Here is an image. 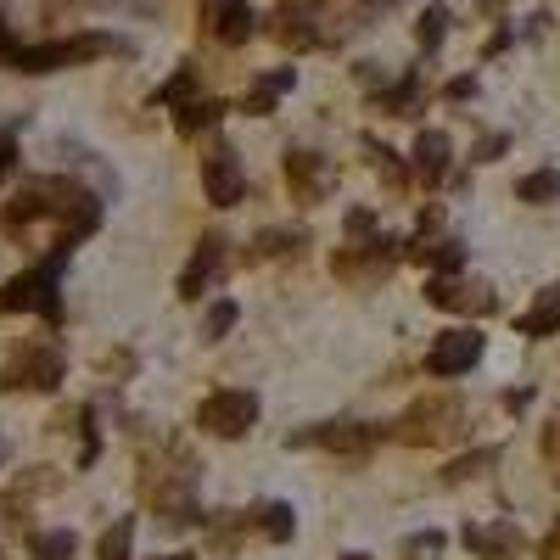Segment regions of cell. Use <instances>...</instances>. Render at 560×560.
Wrapping results in <instances>:
<instances>
[{"label":"cell","mask_w":560,"mask_h":560,"mask_svg":"<svg viewBox=\"0 0 560 560\" xmlns=\"http://www.w3.org/2000/svg\"><path fill=\"white\" fill-rule=\"evenodd\" d=\"M482 359V336L476 331H443L432 342V353H426V370H432V376H460V370H471V364Z\"/></svg>","instance_id":"obj_9"},{"label":"cell","mask_w":560,"mask_h":560,"mask_svg":"<svg viewBox=\"0 0 560 560\" xmlns=\"http://www.w3.org/2000/svg\"><path fill=\"white\" fill-rule=\"evenodd\" d=\"M79 538L73 532H34V560H73Z\"/></svg>","instance_id":"obj_22"},{"label":"cell","mask_w":560,"mask_h":560,"mask_svg":"<svg viewBox=\"0 0 560 560\" xmlns=\"http://www.w3.org/2000/svg\"><path fill=\"white\" fill-rule=\"evenodd\" d=\"M269 23H275L269 34H275L280 45H292V51H308V45L325 40V28H314V23H320V12H314V6H280Z\"/></svg>","instance_id":"obj_11"},{"label":"cell","mask_w":560,"mask_h":560,"mask_svg":"<svg viewBox=\"0 0 560 560\" xmlns=\"http://www.w3.org/2000/svg\"><path fill=\"white\" fill-rule=\"evenodd\" d=\"M252 420H258V398L247 387H224L213 398H202V409H196V426L213 437H247Z\"/></svg>","instance_id":"obj_4"},{"label":"cell","mask_w":560,"mask_h":560,"mask_svg":"<svg viewBox=\"0 0 560 560\" xmlns=\"http://www.w3.org/2000/svg\"><path fill=\"white\" fill-rule=\"evenodd\" d=\"M443 28H448V12H443V6H426L420 23H415V40L426 45V51H437V45H443Z\"/></svg>","instance_id":"obj_24"},{"label":"cell","mask_w":560,"mask_h":560,"mask_svg":"<svg viewBox=\"0 0 560 560\" xmlns=\"http://www.w3.org/2000/svg\"><path fill=\"white\" fill-rule=\"evenodd\" d=\"M364 152H370V163H376V174L387 185H404V163H398V152L392 146H376V140H364Z\"/></svg>","instance_id":"obj_26"},{"label":"cell","mask_w":560,"mask_h":560,"mask_svg":"<svg viewBox=\"0 0 560 560\" xmlns=\"http://www.w3.org/2000/svg\"><path fill=\"white\" fill-rule=\"evenodd\" d=\"M258 527H264V538H275V544H286L297 532V516H292V504H264L258 510Z\"/></svg>","instance_id":"obj_19"},{"label":"cell","mask_w":560,"mask_h":560,"mask_svg":"<svg viewBox=\"0 0 560 560\" xmlns=\"http://www.w3.org/2000/svg\"><path fill=\"white\" fill-rule=\"evenodd\" d=\"M544 454H549V465H555V476H560V420L544 432Z\"/></svg>","instance_id":"obj_32"},{"label":"cell","mask_w":560,"mask_h":560,"mask_svg":"<svg viewBox=\"0 0 560 560\" xmlns=\"http://www.w3.org/2000/svg\"><path fill=\"white\" fill-rule=\"evenodd\" d=\"M516 331L521 336H555L560 331V286H544V292H538V303L516 320Z\"/></svg>","instance_id":"obj_16"},{"label":"cell","mask_w":560,"mask_h":560,"mask_svg":"<svg viewBox=\"0 0 560 560\" xmlns=\"http://www.w3.org/2000/svg\"><path fill=\"white\" fill-rule=\"evenodd\" d=\"M219 264H224V241L219 236H202V241H196V252H191V264H185V275H180V297H185V303L202 297V286L219 275Z\"/></svg>","instance_id":"obj_12"},{"label":"cell","mask_w":560,"mask_h":560,"mask_svg":"<svg viewBox=\"0 0 560 560\" xmlns=\"http://www.w3.org/2000/svg\"><path fill=\"white\" fill-rule=\"evenodd\" d=\"M129 538H135V521H112L107 538H101V560H129Z\"/></svg>","instance_id":"obj_25"},{"label":"cell","mask_w":560,"mask_h":560,"mask_svg":"<svg viewBox=\"0 0 560 560\" xmlns=\"http://www.w3.org/2000/svg\"><path fill=\"white\" fill-rule=\"evenodd\" d=\"M398 555H404V560H437V555H443V532H409Z\"/></svg>","instance_id":"obj_27"},{"label":"cell","mask_w":560,"mask_h":560,"mask_svg":"<svg viewBox=\"0 0 560 560\" xmlns=\"http://www.w3.org/2000/svg\"><path fill=\"white\" fill-rule=\"evenodd\" d=\"M465 96H476V79H454V84H448V101H465Z\"/></svg>","instance_id":"obj_34"},{"label":"cell","mask_w":560,"mask_h":560,"mask_svg":"<svg viewBox=\"0 0 560 560\" xmlns=\"http://www.w3.org/2000/svg\"><path fill=\"white\" fill-rule=\"evenodd\" d=\"M370 230H376V213H370V208H353V213H348V236L370 241Z\"/></svg>","instance_id":"obj_30"},{"label":"cell","mask_w":560,"mask_h":560,"mask_svg":"<svg viewBox=\"0 0 560 560\" xmlns=\"http://www.w3.org/2000/svg\"><path fill=\"white\" fill-rule=\"evenodd\" d=\"M521 202H549V196H560V168H538V174H527V180L516 185Z\"/></svg>","instance_id":"obj_21"},{"label":"cell","mask_w":560,"mask_h":560,"mask_svg":"<svg viewBox=\"0 0 560 560\" xmlns=\"http://www.w3.org/2000/svg\"><path fill=\"white\" fill-rule=\"evenodd\" d=\"M112 51H124L112 34H79V40H51V45H12L6 28H0V56H6L17 73H56V68H73V62H90V56H112Z\"/></svg>","instance_id":"obj_1"},{"label":"cell","mask_w":560,"mask_h":560,"mask_svg":"<svg viewBox=\"0 0 560 560\" xmlns=\"http://www.w3.org/2000/svg\"><path fill=\"white\" fill-rule=\"evenodd\" d=\"M12 163H17V140H12V129H0V180L12 174Z\"/></svg>","instance_id":"obj_31"},{"label":"cell","mask_w":560,"mask_h":560,"mask_svg":"<svg viewBox=\"0 0 560 560\" xmlns=\"http://www.w3.org/2000/svg\"><path fill=\"white\" fill-rule=\"evenodd\" d=\"M544 560H560V527H555V532H549V538H544Z\"/></svg>","instance_id":"obj_35"},{"label":"cell","mask_w":560,"mask_h":560,"mask_svg":"<svg viewBox=\"0 0 560 560\" xmlns=\"http://www.w3.org/2000/svg\"><path fill=\"white\" fill-rule=\"evenodd\" d=\"M426 303L432 308H448V314H493L499 308V297L482 286V280H454V275H432L426 280Z\"/></svg>","instance_id":"obj_7"},{"label":"cell","mask_w":560,"mask_h":560,"mask_svg":"<svg viewBox=\"0 0 560 560\" xmlns=\"http://www.w3.org/2000/svg\"><path fill=\"white\" fill-rule=\"evenodd\" d=\"M241 320V308L230 303V297H219V303L208 308V320H202V336H208V342H219V336H230V325Z\"/></svg>","instance_id":"obj_23"},{"label":"cell","mask_w":560,"mask_h":560,"mask_svg":"<svg viewBox=\"0 0 560 560\" xmlns=\"http://www.w3.org/2000/svg\"><path fill=\"white\" fill-rule=\"evenodd\" d=\"M191 90H196V73L185 68V73H174V79H168L163 90H157V101H163V107H185V101H196Z\"/></svg>","instance_id":"obj_28"},{"label":"cell","mask_w":560,"mask_h":560,"mask_svg":"<svg viewBox=\"0 0 560 560\" xmlns=\"http://www.w3.org/2000/svg\"><path fill=\"white\" fill-rule=\"evenodd\" d=\"M415 174L426 185H437L448 174V135H443V129H420V140H415Z\"/></svg>","instance_id":"obj_14"},{"label":"cell","mask_w":560,"mask_h":560,"mask_svg":"<svg viewBox=\"0 0 560 560\" xmlns=\"http://www.w3.org/2000/svg\"><path fill=\"white\" fill-rule=\"evenodd\" d=\"M0 454H6V448H0Z\"/></svg>","instance_id":"obj_37"},{"label":"cell","mask_w":560,"mask_h":560,"mask_svg":"<svg viewBox=\"0 0 560 560\" xmlns=\"http://www.w3.org/2000/svg\"><path fill=\"white\" fill-rule=\"evenodd\" d=\"M499 152H504V135H488L482 146H476V163H493Z\"/></svg>","instance_id":"obj_33"},{"label":"cell","mask_w":560,"mask_h":560,"mask_svg":"<svg viewBox=\"0 0 560 560\" xmlns=\"http://www.w3.org/2000/svg\"><path fill=\"white\" fill-rule=\"evenodd\" d=\"M460 398H448V392H426V398H415V404L404 409V415L392 420V437L409 448H437L448 443V437H460Z\"/></svg>","instance_id":"obj_2"},{"label":"cell","mask_w":560,"mask_h":560,"mask_svg":"<svg viewBox=\"0 0 560 560\" xmlns=\"http://www.w3.org/2000/svg\"><path fill=\"white\" fill-rule=\"evenodd\" d=\"M465 549H471L476 560H516V555H521V527H516V521L465 527Z\"/></svg>","instance_id":"obj_10"},{"label":"cell","mask_w":560,"mask_h":560,"mask_svg":"<svg viewBox=\"0 0 560 560\" xmlns=\"http://www.w3.org/2000/svg\"><path fill=\"white\" fill-rule=\"evenodd\" d=\"M252 23H258V12H252L247 0H224L219 12H213V40L241 45V40H252Z\"/></svg>","instance_id":"obj_15"},{"label":"cell","mask_w":560,"mask_h":560,"mask_svg":"<svg viewBox=\"0 0 560 560\" xmlns=\"http://www.w3.org/2000/svg\"><path fill=\"white\" fill-rule=\"evenodd\" d=\"M286 180H292V191L303 196V202H320L325 185H331V168L314 152H286Z\"/></svg>","instance_id":"obj_13"},{"label":"cell","mask_w":560,"mask_h":560,"mask_svg":"<svg viewBox=\"0 0 560 560\" xmlns=\"http://www.w3.org/2000/svg\"><path fill=\"white\" fill-rule=\"evenodd\" d=\"M303 247V230H264V236L252 241V264H264V258H280V252H297Z\"/></svg>","instance_id":"obj_18"},{"label":"cell","mask_w":560,"mask_h":560,"mask_svg":"<svg viewBox=\"0 0 560 560\" xmlns=\"http://www.w3.org/2000/svg\"><path fill=\"white\" fill-rule=\"evenodd\" d=\"M163 560H191V555H163Z\"/></svg>","instance_id":"obj_36"},{"label":"cell","mask_w":560,"mask_h":560,"mask_svg":"<svg viewBox=\"0 0 560 560\" xmlns=\"http://www.w3.org/2000/svg\"><path fill=\"white\" fill-rule=\"evenodd\" d=\"M370 443H376V432L359 426V420H325V426H308V432L286 437V448H331V454H364Z\"/></svg>","instance_id":"obj_8"},{"label":"cell","mask_w":560,"mask_h":560,"mask_svg":"<svg viewBox=\"0 0 560 560\" xmlns=\"http://www.w3.org/2000/svg\"><path fill=\"white\" fill-rule=\"evenodd\" d=\"M493 460H499V454H493V448H476V454H471V460H454V465H448V482H465V476H476V471H482V465H493Z\"/></svg>","instance_id":"obj_29"},{"label":"cell","mask_w":560,"mask_h":560,"mask_svg":"<svg viewBox=\"0 0 560 560\" xmlns=\"http://www.w3.org/2000/svg\"><path fill=\"white\" fill-rule=\"evenodd\" d=\"M213 124H219V101L196 96L180 107V135H196V129H213Z\"/></svg>","instance_id":"obj_20"},{"label":"cell","mask_w":560,"mask_h":560,"mask_svg":"<svg viewBox=\"0 0 560 560\" xmlns=\"http://www.w3.org/2000/svg\"><path fill=\"white\" fill-rule=\"evenodd\" d=\"M6 387L12 392H51L56 381H62V353L45 348V342H34V348L12 353V364H6Z\"/></svg>","instance_id":"obj_5"},{"label":"cell","mask_w":560,"mask_h":560,"mask_svg":"<svg viewBox=\"0 0 560 560\" xmlns=\"http://www.w3.org/2000/svg\"><path fill=\"white\" fill-rule=\"evenodd\" d=\"M202 191H208L213 208H236L241 196H247V174H241L230 146H213V152L202 157Z\"/></svg>","instance_id":"obj_6"},{"label":"cell","mask_w":560,"mask_h":560,"mask_svg":"<svg viewBox=\"0 0 560 560\" xmlns=\"http://www.w3.org/2000/svg\"><path fill=\"white\" fill-rule=\"evenodd\" d=\"M68 264V247H56L40 269L17 275L6 292H0V308H40L45 320H62V303H56V269Z\"/></svg>","instance_id":"obj_3"},{"label":"cell","mask_w":560,"mask_h":560,"mask_svg":"<svg viewBox=\"0 0 560 560\" xmlns=\"http://www.w3.org/2000/svg\"><path fill=\"white\" fill-rule=\"evenodd\" d=\"M286 90H292V68H275V73H264V79L252 84L241 107H247L252 118H264V112H275V101L286 96Z\"/></svg>","instance_id":"obj_17"}]
</instances>
